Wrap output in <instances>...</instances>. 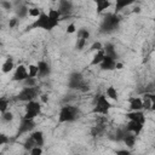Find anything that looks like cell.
<instances>
[{"instance_id": "31", "label": "cell", "mask_w": 155, "mask_h": 155, "mask_svg": "<svg viewBox=\"0 0 155 155\" xmlns=\"http://www.w3.org/2000/svg\"><path fill=\"white\" fill-rule=\"evenodd\" d=\"M34 145H36V144H35V142H34V139H33L31 137H28V138L25 139V142L23 143V148H24L25 150H28V151H29Z\"/></svg>"}, {"instance_id": "38", "label": "cell", "mask_w": 155, "mask_h": 155, "mask_svg": "<svg viewBox=\"0 0 155 155\" xmlns=\"http://www.w3.org/2000/svg\"><path fill=\"white\" fill-rule=\"evenodd\" d=\"M127 132V130H117V132H116V140H122V138H124V136H125V133Z\"/></svg>"}, {"instance_id": "16", "label": "cell", "mask_w": 155, "mask_h": 155, "mask_svg": "<svg viewBox=\"0 0 155 155\" xmlns=\"http://www.w3.org/2000/svg\"><path fill=\"white\" fill-rule=\"evenodd\" d=\"M130 110H143V99L139 97H131L128 98Z\"/></svg>"}, {"instance_id": "33", "label": "cell", "mask_w": 155, "mask_h": 155, "mask_svg": "<svg viewBox=\"0 0 155 155\" xmlns=\"http://www.w3.org/2000/svg\"><path fill=\"white\" fill-rule=\"evenodd\" d=\"M41 12H42V11H41L39 7H29V10H28V16L36 18Z\"/></svg>"}, {"instance_id": "29", "label": "cell", "mask_w": 155, "mask_h": 155, "mask_svg": "<svg viewBox=\"0 0 155 155\" xmlns=\"http://www.w3.org/2000/svg\"><path fill=\"white\" fill-rule=\"evenodd\" d=\"M104 131V125H96V126H93L92 127V130H91V134L93 136V137H96V136H98V134H101L102 132Z\"/></svg>"}, {"instance_id": "23", "label": "cell", "mask_w": 155, "mask_h": 155, "mask_svg": "<svg viewBox=\"0 0 155 155\" xmlns=\"http://www.w3.org/2000/svg\"><path fill=\"white\" fill-rule=\"evenodd\" d=\"M105 94H107L108 98H110L113 101H117L119 99V93H117V91H116V88L114 86H109L107 88V91H105Z\"/></svg>"}, {"instance_id": "25", "label": "cell", "mask_w": 155, "mask_h": 155, "mask_svg": "<svg viewBox=\"0 0 155 155\" xmlns=\"http://www.w3.org/2000/svg\"><path fill=\"white\" fill-rule=\"evenodd\" d=\"M28 10H29V7H27L25 5L18 7L17 11H16L17 17H19V18H24V17H27V16H28Z\"/></svg>"}, {"instance_id": "5", "label": "cell", "mask_w": 155, "mask_h": 155, "mask_svg": "<svg viewBox=\"0 0 155 155\" xmlns=\"http://www.w3.org/2000/svg\"><path fill=\"white\" fill-rule=\"evenodd\" d=\"M68 87L71 90H81V91H88V85H86L82 80V75L78 71H74L69 75L68 79Z\"/></svg>"}, {"instance_id": "30", "label": "cell", "mask_w": 155, "mask_h": 155, "mask_svg": "<svg viewBox=\"0 0 155 155\" xmlns=\"http://www.w3.org/2000/svg\"><path fill=\"white\" fill-rule=\"evenodd\" d=\"M1 119H2L4 122H11V121L13 120V114H12L11 111L6 110V111L1 113Z\"/></svg>"}, {"instance_id": "46", "label": "cell", "mask_w": 155, "mask_h": 155, "mask_svg": "<svg viewBox=\"0 0 155 155\" xmlns=\"http://www.w3.org/2000/svg\"><path fill=\"white\" fill-rule=\"evenodd\" d=\"M1 45H2V42H1V40H0V46H1Z\"/></svg>"}, {"instance_id": "10", "label": "cell", "mask_w": 155, "mask_h": 155, "mask_svg": "<svg viewBox=\"0 0 155 155\" xmlns=\"http://www.w3.org/2000/svg\"><path fill=\"white\" fill-rule=\"evenodd\" d=\"M126 117L128 120H133L140 124H145V115L142 110H131L128 113H126Z\"/></svg>"}, {"instance_id": "45", "label": "cell", "mask_w": 155, "mask_h": 155, "mask_svg": "<svg viewBox=\"0 0 155 155\" xmlns=\"http://www.w3.org/2000/svg\"><path fill=\"white\" fill-rule=\"evenodd\" d=\"M133 12H134V13H139V12H140V7H138V6L134 7V8H133Z\"/></svg>"}, {"instance_id": "13", "label": "cell", "mask_w": 155, "mask_h": 155, "mask_svg": "<svg viewBox=\"0 0 155 155\" xmlns=\"http://www.w3.org/2000/svg\"><path fill=\"white\" fill-rule=\"evenodd\" d=\"M143 127H144V124H140V122H137V121H133V120H130L128 124L126 125V130L128 132H132L136 136L142 132Z\"/></svg>"}, {"instance_id": "1", "label": "cell", "mask_w": 155, "mask_h": 155, "mask_svg": "<svg viewBox=\"0 0 155 155\" xmlns=\"http://www.w3.org/2000/svg\"><path fill=\"white\" fill-rule=\"evenodd\" d=\"M57 25H58V21H54V19H52L47 13L41 12V13L36 17V19H35L30 25L27 27V29H28V30H29V29H42V30H46V31H51V30H53Z\"/></svg>"}, {"instance_id": "9", "label": "cell", "mask_w": 155, "mask_h": 155, "mask_svg": "<svg viewBox=\"0 0 155 155\" xmlns=\"http://www.w3.org/2000/svg\"><path fill=\"white\" fill-rule=\"evenodd\" d=\"M27 78H28V69H27V67L23 65V64H19V65L16 68L15 73H13L12 80H13V81H17V82H22V81L25 80Z\"/></svg>"}, {"instance_id": "4", "label": "cell", "mask_w": 155, "mask_h": 155, "mask_svg": "<svg viewBox=\"0 0 155 155\" xmlns=\"http://www.w3.org/2000/svg\"><path fill=\"white\" fill-rule=\"evenodd\" d=\"M110 109H111V104L108 101V98L105 97V94H98L96 97V103H94V108L92 111L94 114L108 115Z\"/></svg>"}, {"instance_id": "42", "label": "cell", "mask_w": 155, "mask_h": 155, "mask_svg": "<svg viewBox=\"0 0 155 155\" xmlns=\"http://www.w3.org/2000/svg\"><path fill=\"white\" fill-rule=\"evenodd\" d=\"M115 153H116V155H130V150H127V149H121V150H116Z\"/></svg>"}, {"instance_id": "7", "label": "cell", "mask_w": 155, "mask_h": 155, "mask_svg": "<svg viewBox=\"0 0 155 155\" xmlns=\"http://www.w3.org/2000/svg\"><path fill=\"white\" fill-rule=\"evenodd\" d=\"M41 113V105L39 102H36L35 99L27 102L25 104V114H24V119H31L34 120L39 114Z\"/></svg>"}, {"instance_id": "22", "label": "cell", "mask_w": 155, "mask_h": 155, "mask_svg": "<svg viewBox=\"0 0 155 155\" xmlns=\"http://www.w3.org/2000/svg\"><path fill=\"white\" fill-rule=\"evenodd\" d=\"M103 58H104V51H103V48L99 50V51H96V53L93 54V57L91 59L90 65H99V63L103 61Z\"/></svg>"}, {"instance_id": "17", "label": "cell", "mask_w": 155, "mask_h": 155, "mask_svg": "<svg viewBox=\"0 0 155 155\" xmlns=\"http://www.w3.org/2000/svg\"><path fill=\"white\" fill-rule=\"evenodd\" d=\"M96 4V11L97 13H102L105 10H108L111 6V1L110 0H92Z\"/></svg>"}, {"instance_id": "40", "label": "cell", "mask_w": 155, "mask_h": 155, "mask_svg": "<svg viewBox=\"0 0 155 155\" xmlns=\"http://www.w3.org/2000/svg\"><path fill=\"white\" fill-rule=\"evenodd\" d=\"M75 31H76V25H75L74 23H69L68 27H67V33H68V34H73V33H75Z\"/></svg>"}, {"instance_id": "12", "label": "cell", "mask_w": 155, "mask_h": 155, "mask_svg": "<svg viewBox=\"0 0 155 155\" xmlns=\"http://www.w3.org/2000/svg\"><path fill=\"white\" fill-rule=\"evenodd\" d=\"M57 10L62 13V16H65V15H68V13L71 12V10H73V2L70 0H59L58 1V8Z\"/></svg>"}, {"instance_id": "37", "label": "cell", "mask_w": 155, "mask_h": 155, "mask_svg": "<svg viewBox=\"0 0 155 155\" xmlns=\"http://www.w3.org/2000/svg\"><path fill=\"white\" fill-rule=\"evenodd\" d=\"M86 42H87V40H85V39H78V41H76V48L78 50H82L85 47Z\"/></svg>"}, {"instance_id": "32", "label": "cell", "mask_w": 155, "mask_h": 155, "mask_svg": "<svg viewBox=\"0 0 155 155\" xmlns=\"http://www.w3.org/2000/svg\"><path fill=\"white\" fill-rule=\"evenodd\" d=\"M24 84V86L27 87H33V86H36V78H31V76H28L25 80L22 81Z\"/></svg>"}, {"instance_id": "19", "label": "cell", "mask_w": 155, "mask_h": 155, "mask_svg": "<svg viewBox=\"0 0 155 155\" xmlns=\"http://www.w3.org/2000/svg\"><path fill=\"white\" fill-rule=\"evenodd\" d=\"M122 142L128 147V148H133L134 144H136V134H133L132 132H126L124 138H122Z\"/></svg>"}, {"instance_id": "39", "label": "cell", "mask_w": 155, "mask_h": 155, "mask_svg": "<svg viewBox=\"0 0 155 155\" xmlns=\"http://www.w3.org/2000/svg\"><path fill=\"white\" fill-rule=\"evenodd\" d=\"M8 142H10L8 137L6 134H4V133H0V147L4 145V144H7Z\"/></svg>"}, {"instance_id": "2", "label": "cell", "mask_w": 155, "mask_h": 155, "mask_svg": "<svg viewBox=\"0 0 155 155\" xmlns=\"http://www.w3.org/2000/svg\"><path fill=\"white\" fill-rule=\"evenodd\" d=\"M120 22H121V18L117 16V13H108L103 17L102 19V23H101V31L104 33V34H110V33H114L119 25H120Z\"/></svg>"}, {"instance_id": "44", "label": "cell", "mask_w": 155, "mask_h": 155, "mask_svg": "<svg viewBox=\"0 0 155 155\" xmlns=\"http://www.w3.org/2000/svg\"><path fill=\"white\" fill-rule=\"evenodd\" d=\"M122 68H124V64L116 61V64H115V69H122Z\"/></svg>"}, {"instance_id": "41", "label": "cell", "mask_w": 155, "mask_h": 155, "mask_svg": "<svg viewBox=\"0 0 155 155\" xmlns=\"http://www.w3.org/2000/svg\"><path fill=\"white\" fill-rule=\"evenodd\" d=\"M17 23H18V18L17 17H13V18H11L10 19V22H8V28H15L16 25H17Z\"/></svg>"}, {"instance_id": "27", "label": "cell", "mask_w": 155, "mask_h": 155, "mask_svg": "<svg viewBox=\"0 0 155 155\" xmlns=\"http://www.w3.org/2000/svg\"><path fill=\"white\" fill-rule=\"evenodd\" d=\"M8 104H10L8 98H6V97H0V113L6 111L7 108H8Z\"/></svg>"}, {"instance_id": "8", "label": "cell", "mask_w": 155, "mask_h": 155, "mask_svg": "<svg viewBox=\"0 0 155 155\" xmlns=\"http://www.w3.org/2000/svg\"><path fill=\"white\" fill-rule=\"evenodd\" d=\"M34 127H35L34 120L22 117L21 124H19V127H18V131H17V136H22V134H24V133H28V132L33 131Z\"/></svg>"}, {"instance_id": "34", "label": "cell", "mask_w": 155, "mask_h": 155, "mask_svg": "<svg viewBox=\"0 0 155 155\" xmlns=\"http://www.w3.org/2000/svg\"><path fill=\"white\" fill-rule=\"evenodd\" d=\"M0 5H1V7H2L4 10H6V11L12 10V2L8 1V0H2V1L0 2Z\"/></svg>"}, {"instance_id": "36", "label": "cell", "mask_w": 155, "mask_h": 155, "mask_svg": "<svg viewBox=\"0 0 155 155\" xmlns=\"http://www.w3.org/2000/svg\"><path fill=\"white\" fill-rule=\"evenodd\" d=\"M102 48H103V45H102L99 41L93 42V44L91 45V47H90L91 51H99V50H102Z\"/></svg>"}, {"instance_id": "20", "label": "cell", "mask_w": 155, "mask_h": 155, "mask_svg": "<svg viewBox=\"0 0 155 155\" xmlns=\"http://www.w3.org/2000/svg\"><path fill=\"white\" fill-rule=\"evenodd\" d=\"M13 68H15V63H13L12 57H7L6 61H5V62L2 63V65H1V71L5 73V74H7V73L12 71Z\"/></svg>"}, {"instance_id": "6", "label": "cell", "mask_w": 155, "mask_h": 155, "mask_svg": "<svg viewBox=\"0 0 155 155\" xmlns=\"http://www.w3.org/2000/svg\"><path fill=\"white\" fill-rule=\"evenodd\" d=\"M39 88H36L35 86H33V87H27V86H24L21 91H19V93L17 94V99L18 101H21V102H29V101H33V99H35L38 96H39Z\"/></svg>"}, {"instance_id": "43", "label": "cell", "mask_w": 155, "mask_h": 155, "mask_svg": "<svg viewBox=\"0 0 155 155\" xmlns=\"http://www.w3.org/2000/svg\"><path fill=\"white\" fill-rule=\"evenodd\" d=\"M40 99H41L42 103H47L48 102V96L47 94H41L40 96Z\"/></svg>"}, {"instance_id": "14", "label": "cell", "mask_w": 155, "mask_h": 155, "mask_svg": "<svg viewBox=\"0 0 155 155\" xmlns=\"http://www.w3.org/2000/svg\"><path fill=\"white\" fill-rule=\"evenodd\" d=\"M36 65H38V76H39V78H45V76L50 75L51 68H50V65H48L45 61L38 62Z\"/></svg>"}, {"instance_id": "21", "label": "cell", "mask_w": 155, "mask_h": 155, "mask_svg": "<svg viewBox=\"0 0 155 155\" xmlns=\"http://www.w3.org/2000/svg\"><path fill=\"white\" fill-rule=\"evenodd\" d=\"M30 137L34 139V142H35L36 145H39V147H42V145H44V143H45V137H44V133H42L41 131H34V132L30 134Z\"/></svg>"}, {"instance_id": "47", "label": "cell", "mask_w": 155, "mask_h": 155, "mask_svg": "<svg viewBox=\"0 0 155 155\" xmlns=\"http://www.w3.org/2000/svg\"><path fill=\"white\" fill-rule=\"evenodd\" d=\"M52 1H59V0H52Z\"/></svg>"}, {"instance_id": "18", "label": "cell", "mask_w": 155, "mask_h": 155, "mask_svg": "<svg viewBox=\"0 0 155 155\" xmlns=\"http://www.w3.org/2000/svg\"><path fill=\"white\" fill-rule=\"evenodd\" d=\"M134 2H136V0H115V13L120 12L125 7L131 6Z\"/></svg>"}, {"instance_id": "26", "label": "cell", "mask_w": 155, "mask_h": 155, "mask_svg": "<svg viewBox=\"0 0 155 155\" xmlns=\"http://www.w3.org/2000/svg\"><path fill=\"white\" fill-rule=\"evenodd\" d=\"M52 19H54V21H58L59 22V19H61V17H62V13L57 10V8H51L50 11H48V13H47Z\"/></svg>"}, {"instance_id": "48", "label": "cell", "mask_w": 155, "mask_h": 155, "mask_svg": "<svg viewBox=\"0 0 155 155\" xmlns=\"http://www.w3.org/2000/svg\"><path fill=\"white\" fill-rule=\"evenodd\" d=\"M1 28H2V27H1V24H0V29H1Z\"/></svg>"}, {"instance_id": "24", "label": "cell", "mask_w": 155, "mask_h": 155, "mask_svg": "<svg viewBox=\"0 0 155 155\" xmlns=\"http://www.w3.org/2000/svg\"><path fill=\"white\" fill-rule=\"evenodd\" d=\"M91 36V33L88 29L86 28H81L78 30V39H85V40H88Z\"/></svg>"}, {"instance_id": "28", "label": "cell", "mask_w": 155, "mask_h": 155, "mask_svg": "<svg viewBox=\"0 0 155 155\" xmlns=\"http://www.w3.org/2000/svg\"><path fill=\"white\" fill-rule=\"evenodd\" d=\"M27 69H28V76H31V78L38 76V65L36 64H29V67H27Z\"/></svg>"}, {"instance_id": "3", "label": "cell", "mask_w": 155, "mask_h": 155, "mask_svg": "<svg viewBox=\"0 0 155 155\" xmlns=\"http://www.w3.org/2000/svg\"><path fill=\"white\" fill-rule=\"evenodd\" d=\"M79 117V109L74 105H63L59 110L58 114V122L64 124V122H73Z\"/></svg>"}, {"instance_id": "15", "label": "cell", "mask_w": 155, "mask_h": 155, "mask_svg": "<svg viewBox=\"0 0 155 155\" xmlns=\"http://www.w3.org/2000/svg\"><path fill=\"white\" fill-rule=\"evenodd\" d=\"M103 51H104V54H105V56H109V57H111L113 59L117 61L119 54H117V52H116L115 46H114L111 42H107V44L103 46Z\"/></svg>"}, {"instance_id": "11", "label": "cell", "mask_w": 155, "mask_h": 155, "mask_svg": "<svg viewBox=\"0 0 155 155\" xmlns=\"http://www.w3.org/2000/svg\"><path fill=\"white\" fill-rule=\"evenodd\" d=\"M115 64H116V61H115V59H113V58H111V57H109V56H105V54H104L103 61L99 63L101 69H102V70H104V71L114 70V69H115Z\"/></svg>"}, {"instance_id": "35", "label": "cell", "mask_w": 155, "mask_h": 155, "mask_svg": "<svg viewBox=\"0 0 155 155\" xmlns=\"http://www.w3.org/2000/svg\"><path fill=\"white\" fill-rule=\"evenodd\" d=\"M29 153H30L31 155H41V154H42V149H41V147H39V145H34V147L29 150Z\"/></svg>"}]
</instances>
